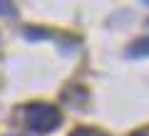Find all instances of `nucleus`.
Wrapping results in <instances>:
<instances>
[{"instance_id": "obj_1", "label": "nucleus", "mask_w": 149, "mask_h": 136, "mask_svg": "<svg viewBox=\"0 0 149 136\" xmlns=\"http://www.w3.org/2000/svg\"><path fill=\"white\" fill-rule=\"evenodd\" d=\"M22 114H25L27 129L35 131V134H50L62 121L57 106H52V104H27L22 109Z\"/></svg>"}, {"instance_id": "obj_2", "label": "nucleus", "mask_w": 149, "mask_h": 136, "mask_svg": "<svg viewBox=\"0 0 149 136\" xmlns=\"http://www.w3.org/2000/svg\"><path fill=\"white\" fill-rule=\"evenodd\" d=\"M127 52L132 55V57H144V55H149V35L147 37H139L137 42H132Z\"/></svg>"}, {"instance_id": "obj_3", "label": "nucleus", "mask_w": 149, "mask_h": 136, "mask_svg": "<svg viewBox=\"0 0 149 136\" xmlns=\"http://www.w3.org/2000/svg\"><path fill=\"white\" fill-rule=\"evenodd\" d=\"M70 136H107L104 131H100V129H90V126H80V129H74Z\"/></svg>"}, {"instance_id": "obj_4", "label": "nucleus", "mask_w": 149, "mask_h": 136, "mask_svg": "<svg viewBox=\"0 0 149 136\" xmlns=\"http://www.w3.org/2000/svg\"><path fill=\"white\" fill-rule=\"evenodd\" d=\"M134 136H149V129H144V131H137Z\"/></svg>"}]
</instances>
